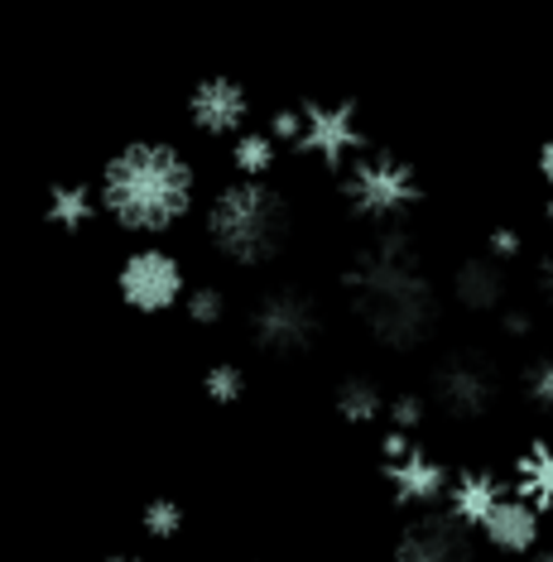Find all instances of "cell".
<instances>
[{"instance_id": "cell-1", "label": "cell", "mask_w": 553, "mask_h": 562, "mask_svg": "<svg viewBox=\"0 0 553 562\" xmlns=\"http://www.w3.org/2000/svg\"><path fill=\"white\" fill-rule=\"evenodd\" d=\"M342 303L385 351H419L443 323V289L400 226L376 232L338 274Z\"/></svg>"}, {"instance_id": "cell-2", "label": "cell", "mask_w": 553, "mask_h": 562, "mask_svg": "<svg viewBox=\"0 0 553 562\" xmlns=\"http://www.w3.org/2000/svg\"><path fill=\"white\" fill-rule=\"evenodd\" d=\"M92 193L121 232L164 236L198 202V169L169 139H131L101 164Z\"/></svg>"}, {"instance_id": "cell-3", "label": "cell", "mask_w": 553, "mask_h": 562, "mask_svg": "<svg viewBox=\"0 0 553 562\" xmlns=\"http://www.w3.org/2000/svg\"><path fill=\"white\" fill-rule=\"evenodd\" d=\"M202 226H208V240L222 260L241 265V270H255V265H269L289 246L294 216L275 183H265V178H236V183L217 188V198L202 212Z\"/></svg>"}, {"instance_id": "cell-4", "label": "cell", "mask_w": 553, "mask_h": 562, "mask_svg": "<svg viewBox=\"0 0 553 562\" xmlns=\"http://www.w3.org/2000/svg\"><path fill=\"white\" fill-rule=\"evenodd\" d=\"M338 193H342V207L352 212L356 222H370V226H380V232H390V226H400L423 202V183L409 159H400L395 149L370 145L366 155H356L342 169Z\"/></svg>"}, {"instance_id": "cell-5", "label": "cell", "mask_w": 553, "mask_h": 562, "mask_svg": "<svg viewBox=\"0 0 553 562\" xmlns=\"http://www.w3.org/2000/svg\"><path fill=\"white\" fill-rule=\"evenodd\" d=\"M246 327H251V341L261 356H269V361H294V356H308L318 347V337H323V308H318V299L308 289L275 284L251 303Z\"/></svg>"}, {"instance_id": "cell-6", "label": "cell", "mask_w": 553, "mask_h": 562, "mask_svg": "<svg viewBox=\"0 0 553 562\" xmlns=\"http://www.w3.org/2000/svg\"><path fill=\"white\" fill-rule=\"evenodd\" d=\"M294 111H299V135H294L289 149L323 164L328 173H342L356 155L370 149L356 101H299Z\"/></svg>"}, {"instance_id": "cell-7", "label": "cell", "mask_w": 553, "mask_h": 562, "mask_svg": "<svg viewBox=\"0 0 553 562\" xmlns=\"http://www.w3.org/2000/svg\"><path fill=\"white\" fill-rule=\"evenodd\" d=\"M429 400L457 424H477L500 400V361L477 347L447 351L429 375Z\"/></svg>"}, {"instance_id": "cell-8", "label": "cell", "mask_w": 553, "mask_h": 562, "mask_svg": "<svg viewBox=\"0 0 553 562\" xmlns=\"http://www.w3.org/2000/svg\"><path fill=\"white\" fill-rule=\"evenodd\" d=\"M380 481L390 485L395 505H405V509L419 515V509L443 505L453 471H447L423 442L405 438V432H385L380 438Z\"/></svg>"}, {"instance_id": "cell-9", "label": "cell", "mask_w": 553, "mask_h": 562, "mask_svg": "<svg viewBox=\"0 0 553 562\" xmlns=\"http://www.w3.org/2000/svg\"><path fill=\"white\" fill-rule=\"evenodd\" d=\"M115 293H121L125 308H135V313H169L184 303L188 274H184V265H178L174 250L140 246V250L125 255L121 270H115Z\"/></svg>"}, {"instance_id": "cell-10", "label": "cell", "mask_w": 553, "mask_h": 562, "mask_svg": "<svg viewBox=\"0 0 553 562\" xmlns=\"http://www.w3.org/2000/svg\"><path fill=\"white\" fill-rule=\"evenodd\" d=\"M395 562H477V533L462 529L447 509H419L405 519L390 548Z\"/></svg>"}, {"instance_id": "cell-11", "label": "cell", "mask_w": 553, "mask_h": 562, "mask_svg": "<svg viewBox=\"0 0 553 562\" xmlns=\"http://www.w3.org/2000/svg\"><path fill=\"white\" fill-rule=\"evenodd\" d=\"M188 121L192 131L222 139V135H241L251 121V92L236 78H202L188 97Z\"/></svg>"}, {"instance_id": "cell-12", "label": "cell", "mask_w": 553, "mask_h": 562, "mask_svg": "<svg viewBox=\"0 0 553 562\" xmlns=\"http://www.w3.org/2000/svg\"><path fill=\"white\" fill-rule=\"evenodd\" d=\"M482 539L496 548V553H506V558H530V553H539V539H544V519L534 515L530 505L520 501L516 491L500 501L491 515L482 519Z\"/></svg>"}, {"instance_id": "cell-13", "label": "cell", "mask_w": 553, "mask_h": 562, "mask_svg": "<svg viewBox=\"0 0 553 562\" xmlns=\"http://www.w3.org/2000/svg\"><path fill=\"white\" fill-rule=\"evenodd\" d=\"M506 495H510V481H500L496 471L472 467V471H453V481H447V495H443V509L462 524V529L477 533L482 519L491 515V509L506 501Z\"/></svg>"}, {"instance_id": "cell-14", "label": "cell", "mask_w": 553, "mask_h": 562, "mask_svg": "<svg viewBox=\"0 0 553 562\" xmlns=\"http://www.w3.org/2000/svg\"><path fill=\"white\" fill-rule=\"evenodd\" d=\"M453 303L467 313H500L510 299V279H506V265H496L491 255H467V260L453 270Z\"/></svg>"}, {"instance_id": "cell-15", "label": "cell", "mask_w": 553, "mask_h": 562, "mask_svg": "<svg viewBox=\"0 0 553 562\" xmlns=\"http://www.w3.org/2000/svg\"><path fill=\"white\" fill-rule=\"evenodd\" d=\"M510 491H516L539 519H553V438H534L516 457V481H510Z\"/></svg>"}, {"instance_id": "cell-16", "label": "cell", "mask_w": 553, "mask_h": 562, "mask_svg": "<svg viewBox=\"0 0 553 562\" xmlns=\"http://www.w3.org/2000/svg\"><path fill=\"white\" fill-rule=\"evenodd\" d=\"M97 216V193L87 183H58L44 202V222L58 226V232H82Z\"/></svg>"}, {"instance_id": "cell-17", "label": "cell", "mask_w": 553, "mask_h": 562, "mask_svg": "<svg viewBox=\"0 0 553 562\" xmlns=\"http://www.w3.org/2000/svg\"><path fill=\"white\" fill-rule=\"evenodd\" d=\"M332 404H338V414L352 428H366V424H376V418H385V394L376 380H366V375H346L338 394H332Z\"/></svg>"}, {"instance_id": "cell-18", "label": "cell", "mask_w": 553, "mask_h": 562, "mask_svg": "<svg viewBox=\"0 0 553 562\" xmlns=\"http://www.w3.org/2000/svg\"><path fill=\"white\" fill-rule=\"evenodd\" d=\"M275 159H279V145L265 131H241L236 145H231V164H236L241 178H265L275 169Z\"/></svg>"}, {"instance_id": "cell-19", "label": "cell", "mask_w": 553, "mask_h": 562, "mask_svg": "<svg viewBox=\"0 0 553 562\" xmlns=\"http://www.w3.org/2000/svg\"><path fill=\"white\" fill-rule=\"evenodd\" d=\"M184 524H188V515H184V505L178 501H169V495H159V501H150L145 509H140V529L150 533V539H178L184 533Z\"/></svg>"}, {"instance_id": "cell-20", "label": "cell", "mask_w": 553, "mask_h": 562, "mask_svg": "<svg viewBox=\"0 0 553 562\" xmlns=\"http://www.w3.org/2000/svg\"><path fill=\"white\" fill-rule=\"evenodd\" d=\"M202 394H208L212 404H241L246 400V370L231 366V361L212 366L208 375H202Z\"/></svg>"}, {"instance_id": "cell-21", "label": "cell", "mask_w": 553, "mask_h": 562, "mask_svg": "<svg viewBox=\"0 0 553 562\" xmlns=\"http://www.w3.org/2000/svg\"><path fill=\"white\" fill-rule=\"evenodd\" d=\"M423 418H429V400H423V394H395V400H385V424H390V432L414 438L423 428Z\"/></svg>"}, {"instance_id": "cell-22", "label": "cell", "mask_w": 553, "mask_h": 562, "mask_svg": "<svg viewBox=\"0 0 553 562\" xmlns=\"http://www.w3.org/2000/svg\"><path fill=\"white\" fill-rule=\"evenodd\" d=\"M520 380H524V400H530L539 414H553V351L534 356Z\"/></svg>"}, {"instance_id": "cell-23", "label": "cell", "mask_w": 553, "mask_h": 562, "mask_svg": "<svg viewBox=\"0 0 553 562\" xmlns=\"http://www.w3.org/2000/svg\"><path fill=\"white\" fill-rule=\"evenodd\" d=\"M184 308H188V317L198 327H217L226 317V293L217 284H198V289L184 293Z\"/></svg>"}, {"instance_id": "cell-24", "label": "cell", "mask_w": 553, "mask_h": 562, "mask_svg": "<svg viewBox=\"0 0 553 562\" xmlns=\"http://www.w3.org/2000/svg\"><path fill=\"white\" fill-rule=\"evenodd\" d=\"M486 255H491L496 265H510L524 255V236L516 232V226H496L491 236H486Z\"/></svg>"}, {"instance_id": "cell-25", "label": "cell", "mask_w": 553, "mask_h": 562, "mask_svg": "<svg viewBox=\"0 0 553 562\" xmlns=\"http://www.w3.org/2000/svg\"><path fill=\"white\" fill-rule=\"evenodd\" d=\"M265 135L275 139L279 149H289V145H294V135H299V111H294V106L275 111V121H269V131H265Z\"/></svg>"}, {"instance_id": "cell-26", "label": "cell", "mask_w": 553, "mask_h": 562, "mask_svg": "<svg viewBox=\"0 0 553 562\" xmlns=\"http://www.w3.org/2000/svg\"><path fill=\"white\" fill-rule=\"evenodd\" d=\"M500 327H506V337H534V313L524 308H500Z\"/></svg>"}, {"instance_id": "cell-27", "label": "cell", "mask_w": 553, "mask_h": 562, "mask_svg": "<svg viewBox=\"0 0 553 562\" xmlns=\"http://www.w3.org/2000/svg\"><path fill=\"white\" fill-rule=\"evenodd\" d=\"M534 289H539V299L553 308V246L539 255V265H534Z\"/></svg>"}, {"instance_id": "cell-28", "label": "cell", "mask_w": 553, "mask_h": 562, "mask_svg": "<svg viewBox=\"0 0 553 562\" xmlns=\"http://www.w3.org/2000/svg\"><path fill=\"white\" fill-rule=\"evenodd\" d=\"M534 169H539V178H544V183L553 188V135L544 139V145H539V159H534Z\"/></svg>"}, {"instance_id": "cell-29", "label": "cell", "mask_w": 553, "mask_h": 562, "mask_svg": "<svg viewBox=\"0 0 553 562\" xmlns=\"http://www.w3.org/2000/svg\"><path fill=\"white\" fill-rule=\"evenodd\" d=\"M101 562H150V558H140V553H111V558H101Z\"/></svg>"}, {"instance_id": "cell-30", "label": "cell", "mask_w": 553, "mask_h": 562, "mask_svg": "<svg viewBox=\"0 0 553 562\" xmlns=\"http://www.w3.org/2000/svg\"><path fill=\"white\" fill-rule=\"evenodd\" d=\"M544 216H549V226H553V198H549V207H544Z\"/></svg>"}]
</instances>
